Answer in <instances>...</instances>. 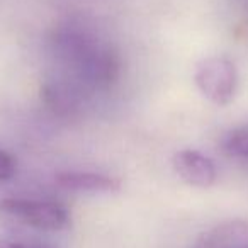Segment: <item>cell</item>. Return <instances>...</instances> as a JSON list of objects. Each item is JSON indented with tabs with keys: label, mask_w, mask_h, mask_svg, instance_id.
<instances>
[{
	"label": "cell",
	"mask_w": 248,
	"mask_h": 248,
	"mask_svg": "<svg viewBox=\"0 0 248 248\" xmlns=\"http://www.w3.org/2000/svg\"><path fill=\"white\" fill-rule=\"evenodd\" d=\"M56 77L45 87L46 100L62 112H72L119 77V56L99 32L80 22L62 26L53 36Z\"/></svg>",
	"instance_id": "obj_1"
},
{
	"label": "cell",
	"mask_w": 248,
	"mask_h": 248,
	"mask_svg": "<svg viewBox=\"0 0 248 248\" xmlns=\"http://www.w3.org/2000/svg\"><path fill=\"white\" fill-rule=\"evenodd\" d=\"M0 209L14 219L43 231H60L70 224V213L66 206L56 201L22 199L11 197L0 202Z\"/></svg>",
	"instance_id": "obj_2"
},
{
	"label": "cell",
	"mask_w": 248,
	"mask_h": 248,
	"mask_svg": "<svg viewBox=\"0 0 248 248\" xmlns=\"http://www.w3.org/2000/svg\"><path fill=\"white\" fill-rule=\"evenodd\" d=\"M194 80L199 90L217 106H224L234 97L238 75L234 65L224 56H209L196 66Z\"/></svg>",
	"instance_id": "obj_3"
},
{
	"label": "cell",
	"mask_w": 248,
	"mask_h": 248,
	"mask_svg": "<svg viewBox=\"0 0 248 248\" xmlns=\"http://www.w3.org/2000/svg\"><path fill=\"white\" fill-rule=\"evenodd\" d=\"M173 169L186 184L199 189H207L216 182V167L197 150H180L173 155Z\"/></svg>",
	"instance_id": "obj_4"
},
{
	"label": "cell",
	"mask_w": 248,
	"mask_h": 248,
	"mask_svg": "<svg viewBox=\"0 0 248 248\" xmlns=\"http://www.w3.org/2000/svg\"><path fill=\"white\" fill-rule=\"evenodd\" d=\"M194 248H248V221L230 219L207 230Z\"/></svg>",
	"instance_id": "obj_5"
},
{
	"label": "cell",
	"mask_w": 248,
	"mask_h": 248,
	"mask_svg": "<svg viewBox=\"0 0 248 248\" xmlns=\"http://www.w3.org/2000/svg\"><path fill=\"white\" fill-rule=\"evenodd\" d=\"M55 180L62 189L82 194H109L121 187L119 179L95 172H62Z\"/></svg>",
	"instance_id": "obj_6"
},
{
	"label": "cell",
	"mask_w": 248,
	"mask_h": 248,
	"mask_svg": "<svg viewBox=\"0 0 248 248\" xmlns=\"http://www.w3.org/2000/svg\"><path fill=\"white\" fill-rule=\"evenodd\" d=\"M223 150L233 158L248 162V124L230 131L223 140Z\"/></svg>",
	"instance_id": "obj_7"
},
{
	"label": "cell",
	"mask_w": 248,
	"mask_h": 248,
	"mask_svg": "<svg viewBox=\"0 0 248 248\" xmlns=\"http://www.w3.org/2000/svg\"><path fill=\"white\" fill-rule=\"evenodd\" d=\"M14 170H16L14 158L7 152L0 150V182L11 179L14 175Z\"/></svg>",
	"instance_id": "obj_8"
},
{
	"label": "cell",
	"mask_w": 248,
	"mask_h": 248,
	"mask_svg": "<svg viewBox=\"0 0 248 248\" xmlns=\"http://www.w3.org/2000/svg\"><path fill=\"white\" fill-rule=\"evenodd\" d=\"M0 248H41V247H28V245H21V243H12V241H5V240H0Z\"/></svg>",
	"instance_id": "obj_9"
}]
</instances>
